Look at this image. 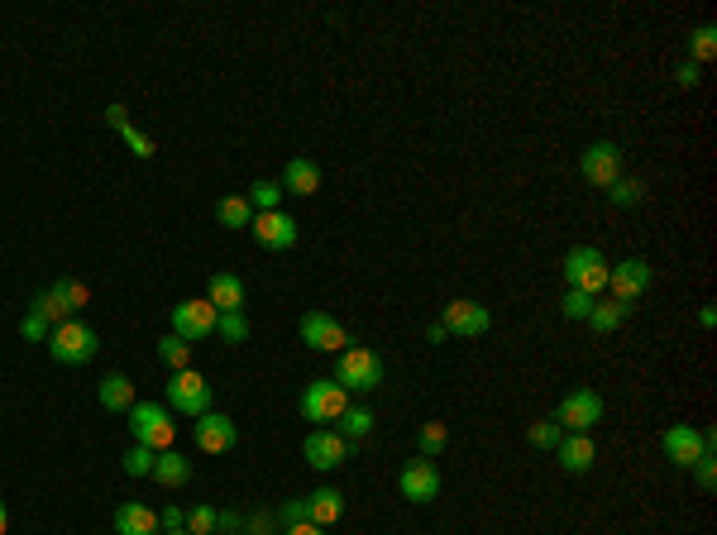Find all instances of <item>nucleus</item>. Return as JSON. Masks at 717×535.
Returning <instances> with one entry per match:
<instances>
[{
	"mask_svg": "<svg viewBox=\"0 0 717 535\" xmlns=\"http://www.w3.org/2000/svg\"><path fill=\"white\" fill-rule=\"evenodd\" d=\"M125 416H130L134 445H144V450H153V454L173 450L177 426H173V411L163 407V402H134V407L125 411Z\"/></svg>",
	"mask_w": 717,
	"mask_h": 535,
	"instance_id": "1",
	"label": "nucleus"
},
{
	"mask_svg": "<svg viewBox=\"0 0 717 535\" xmlns=\"http://www.w3.org/2000/svg\"><path fill=\"white\" fill-rule=\"evenodd\" d=\"M608 273H612V263L603 258V249H593V244H574L565 254V282L574 292H588V297L608 292Z\"/></svg>",
	"mask_w": 717,
	"mask_h": 535,
	"instance_id": "2",
	"label": "nucleus"
},
{
	"mask_svg": "<svg viewBox=\"0 0 717 535\" xmlns=\"http://www.w3.org/2000/svg\"><path fill=\"white\" fill-rule=\"evenodd\" d=\"M163 407L177 411V416H187V421H196V416L211 411V383H206L196 368H182V373H173L168 387H163Z\"/></svg>",
	"mask_w": 717,
	"mask_h": 535,
	"instance_id": "3",
	"label": "nucleus"
},
{
	"mask_svg": "<svg viewBox=\"0 0 717 535\" xmlns=\"http://www.w3.org/2000/svg\"><path fill=\"white\" fill-rule=\"evenodd\" d=\"M335 383L345 387V392H378L383 387V359L373 349L349 344L345 354L335 359Z\"/></svg>",
	"mask_w": 717,
	"mask_h": 535,
	"instance_id": "4",
	"label": "nucleus"
},
{
	"mask_svg": "<svg viewBox=\"0 0 717 535\" xmlns=\"http://www.w3.org/2000/svg\"><path fill=\"white\" fill-rule=\"evenodd\" d=\"M48 354L58 359V364H91L96 354H101V340H96V330L82 321H63L53 325V335H48Z\"/></svg>",
	"mask_w": 717,
	"mask_h": 535,
	"instance_id": "5",
	"label": "nucleus"
},
{
	"mask_svg": "<svg viewBox=\"0 0 717 535\" xmlns=\"http://www.w3.org/2000/svg\"><path fill=\"white\" fill-rule=\"evenodd\" d=\"M603 411H608V407H603V397H598L593 387H574L565 402L555 407V416H550V421L565 430V435H588V430L603 421Z\"/></svg>",
	"mask_w": 717,
	"mask_h": 535,
	"instance_id": "6",
	"label": "nucleus"
},
{
	"mask_svg": "<svg viewBox=\"0 0 717 535\" xmlns=\"http://www.w3.org/2000/svg\"><path fill=\"white\" fill-rule=\"evenodd\" d=\"M660 445H665V459H670L674 469H694L698 459L708 450H717V430H694V426H670L660 435Z\"/></svg>",
	"mask_w": 717,
	"mask_h": 535,
	"instance_id": "7",
	"label": "nucleus"
},
{
	"mask_svg": "<svg viewBox=\"0 0 717 535\" xmlns=\"http://www.w3.org/2000/svg\"><path fill=\"white\" fill-rule=\"evenodd\" d=\"M297 411H302L306 421H316V426H330V421H340L349 411V392L335 378L330 383H306L302 397H297Z\"/></svg>",
	"mask_w": 717,
	"mask_h": 535,
	"instance_id": "8",
	"label": "nucleus"
},
{
	"mask_svg": "<svg viewBox=\"0 0 717 535\" xmlns=\"http://www.w3.org/2000/svg\"><path fill=\"white\" fill-rule=\"evenodd\" d=\"M216 321H220V311L206 297H187L173 306V335L187 344L211 340V335H216Z\"/></svg>",
	"mask_w": 717,
	"mask_h": 535,
	"instance_id": "9",
	"label": "nucleus"
},
{
	"mask_svg": "<svg viewBox=\"0 0 717 535\" xmlns=\"http://www.w3.org/2000/svg\"><path fill=\"white\" fill-rule=\"evenodd\" d=\"M297 230H302L297 215H287V211H254V225H249L254 244L268 249V254H287L297 244Z\"/></svg>",
	"mask_w": 717,
	"mask_h": 535,
	"instance_id": "10",
	"label": "nucleus"
},
{
	"mask_svg": "<svg viewBox=\"0 0 717 535\" xmlns=\"http://www.w3.org/2000/svg\"><path fill=\"white\" fill-rule=\"evenodd\" d=\"M651 263L646 258H622V263H612V273H608V292H612V301H622V306H636V301L651 292Z\"/></svg>",
	"mask_w": 717,
	"mask_h": 535,
	"instance_id": "11",
	"label": "nucleus"
},
{
	"mask_svg": "<svg viewBox=\"0 0 717 535\" xmlns=\"http://www.w3.org/2000/svg\"><path fill=\"white\" fill-rule=\"evenodd\" d=\"M440 325H445L450 335H459V340H474V335H488V330H493V311L474 297H455L440 311Z\"/></svg>",
	"mask_w": 717,
	"mask_h": 535,
	"instance_id": "12",
	"label": "nucleus"
},
{
	"mask_svg": "<svg viewBox=\"0 0 717 535\" xmlns=\"http://www.w3.org/2000/svg\"><path fill=\"white\" fill-rule=\"evenodd\" d=\"M297 335H302L311 349H321V354H345L349 344V330L335 316H326V311H306L302 321H297Z\"/></svg>",
	"mask_w": 717,
	"mask_h": 535,
	"instance_id": "13",
	"label": "nucleus"
},
{
	"mask_svg": "<svg viewBox=\"0 0 717 535\" xmlns=\"http://www.w3.org/2000/svg\"><path fill=\"white\" fill-rule=\"evenodd\" d=\"M579 172H584V182H593V187H603V192H608L612 182L622 177V149H617L612 139L588 144V149L579 153Z\"/></svg>",
	"mask_w": 717,
	"mask_h": 535,
	"instance_id": "14",
	"label": "nucleus"
},
{
	"mask_svg": "<svg viewBox=\"0 0 717 535\" xmlns=\"http://www.w3.org/2000/svg\"><path fill=\"white\" fill-rule=\"evenodd\" d=\"M192 440L201 454H230L239 445V426L230 416H220V411H206V416L192 421Z\"/></svg>",
	"mask_w": 717,
	"mask_h": 535,
	"instance_id": "15",
	"label": "nucleus"
},
{
	"mask_svg": "<svg viewBox=\"0 0 717 535\" xmlns=\"http://www.w3.org/2000/svg\"><path fill=\"white\" fill-rule=\"evenodd\" d=\"M302 454H306V464L311 469H321V473H330V469H340L349 459V440L340 435V430H311L306 435V445H302Z\"/></svg>",
	"mask_w": 717,
	"mask_h": 535,
	"instance_id": "16",
	"label": "nucleus"
},
{
	"mask_svg": "<svg viewBox=\"0 0 717 535\" xmlns=\"http://www.w3.org/2000/svg\"><path fill=\"white\" fill-rule=\"evenodd\" d=\"M397 493L407 497V502H416V507L435 502L440 497V473H435L431 459H412L407 469L397 473Z\"/></svg>",
	"mask_w": 717,
	"mask_h": 535,
	"instance_id": "17",
	"label": "nucleus"
},
{
	"mask_svg": "<svg viewBox=\"0 0 717 535\" xmlns=\"http://www.w3.org/2000/svg\"><path fill=\"white\" fill-rule=\"evenodd\" d=\"M340 516H345V493H340V488H316V493H306V521H311V526L326 531V526H335Z\"/></svg>",
	"mask_w": 717,
	"mask_h": 535,
	"instance_id": "18",
	"label": "nucleus"
},
{
	"mask_svg": "<svg viewBox=\"0 0 717 535\" xmlns=\"http://www.w3.org/2000/svg\"><path fill=\"white\" fill-rule=\"evenodd\" d=\"M115 535H163V526H158L153 507H144V502H120V507H115Z\"/></svg>",
	"mask_w": 717,
	"mask_h": 535,
	"instance_id": "19",
	"label": "nucleus"
},
{
	"mask_svg": "<svg viewBox=\"0 0 717 535\" xmlns=\"http://www.w3.org/2000/svg\"><path fill=\"white\" fill-rule=\"evenodd\" d=\"M153 483H163V488H187L192 483V459L182 450H163V454H153V473H149Z\"/></svg>",
	"mask_w": 717,
	"mask_h": 535,
	"instance_id": "20",
	"label": "nucleus"
},
{
	"mask_svg": "<svg viewBox=\"0 0 717 535\" xmlns=\"http://www.w3.org/2000/svg\"><path fill=\"white\" fill-rule=\"evenodd\" d=\"M555 459H560L565 473H588L593 459H598V445H593L588 435H565V440L555 445Z\"/></svg>",
	"mask_w": 717,
	"mask_h": 535,
	"instance_id": "21",
	"label": "nucleus"
},
{
	"mask_svg": "<svg viewBox=\"0 0 717 535\" xmlns=\"http://www.w3.org/2000/svg\"><path fill=\"white\" fill-rule=\"evenodd\" d=\"M278 187L292 196H316L321 192V168H316L311 158H292L283 168V177H278Z\"/></svg>",
	"mask_w": 717,
	"mask_h": 535,
	"instance_id": "22",
	"label": "nucleus"
},
{
	"mask_svg": "<svg viewBox=\"0 0 717 535\" xmlns=\"http://www.w3.org/2000/svg\"><path fill=\"white\" fill-rule=\"evenodd\" d=\"M206 301L216 306L220 316H230V311H244V282L235 273H216V278L206 282Z\"/></svg>",
	"mask_w": 717,
	"mask_h": 535,
	"instance_id": "23",
	"label": "nucleus"
},
{
	"mask_svg": "<svg viewBox=\"0 0 717 535\" xmlns=\"http://www.w3.org/2000/svg\"><path fill=\"white\" fill-rule=\"evenodd\" d=\"M96 397H101V407H106V411H115V416H120V411L134 407V383L125 378V373H106V378H101V387H96Z\"/></svg>",
	"mask_w": 717,
	"mask_h": 535,
	"instance_id": "24",
	"label": "nucleus"
},
{
	"mask_svg": "<svg viewBox=\"0 0 717 535\" xmlns=\"http://www.w3.org/2000/svg\"><path fill=\"white\" fill-rule=\"evenodd\" d=\"M29 311H39V316H44L48 325L77 321V316H72V306H67V297H63V287H58V282H53L48 292H39V297H34V306H29Z\"/></svg>",
	"mask_w": 717,
	"mask_h": 535,
	"instance_id": "25",
	"label": "nucleus"
},
{
	"mask_svg": "<svg viewBox=\"0 0 717 535\" xmlns=\"http://www.w3.org/2000/svg\"><path fill=\"white\" fill-rule=\"evenodd\" d=\"M631 316V306H622V301H593V311H588V321L584 325H593L598 335H612L617 325Z\"/></svg>",
	"mask_w": 717,
	"mask_h": 535,
	"instance_id": "26",
	"label": "nucleus"
},
{
	"mask_svg": "<svg viewBox=\"0 0 717 535\" xmlns=\"http://www.w3.org/2000/svg\"><path fill=\"white\" fill-rule=\"evenodd\" d=\"M216 220L225 230H249V225H254V206H249L244 196H225L216 206Z\"/></svg>",
	"mask_w": 717,
	"mask_h": 535,
	"instance_id": "27",
	"label": "nucleus"
},
{
	"mask_svg": "<svg viewBox=\"0 0 717 535\" xmlns=\"http://www.w3.org/2000/svg\"><path fill=\"white\" fill-rule=\"evenodd\" d=\"M153 354H158V364H168L173 373H182V368L192 364V344H187V340H177V335H163Z\"/></svg>",
	"mask_w": 717,
	"mask_h": 535,
	"instance_id": "28",
	"label": "nucleus"
},
{
	"mask_svg": "<svg viewBox=\"0 0 717 535\" xmlns=\"http://www.w3.org/2000/svg\"><path fill=\"white\" fill-rule=\"evenodd\" d=\"M445 445H450L445 426H440V421H421V430H416V450H421V459H440Z\"/></svg>",
	"mask_w": 717,
	"mask_h": 535,
	"instance_id": "29",
	"label": "nucleus"
},
{
	"mask_svg": "<svg viewBox=\"0 0 717 535\" xmlns=\"http://www.w3.org/2000/svg\"><path fill=\"white\" fill-rule=\"evenodd\" d=\"M608 201H612V206H622V211H631V206H641V201H646V187H641L636 177H627V172H622V177L608 187Z\"/></svg>",
	"mask_w": 717,
	"mask_h": 535,
	"instance_id": "30",
	"label": "nucleus"
},
{
	"mask_svg": "<svg viewBox=\"0 0 717 535\" xmlns=\"http://www.w3.org/2000/svg\"><path fill=\"white\" fill-rule=\"evenodd\" d=\"M340 435H345L349 445H354V440H364V435H373V411L369 407H349L345 416H340Z\"/></svg>",
	"mask_w": 717,
	"mask_h": 535,
	"instance_id": "31",
	"label": "nucleus"
},
{
	"mask_svg": "<svg viewBox=\"0 0 717 535\" xmlns=\"http://www.w3.org/2000/svg\"><path fill=\"white\" fill-rule=\"evenodd\" d=\"M254 211H278V201H283V187L273 182V177H259L254 187H249V196H244Z\"/></svg>",
	"mask_w": 717,
	"mask_h": 535,
	"instance_id": "32",
	"label": "nucleus"
},
{
	"mask_svg": "<svg viewBox=\"0 0 717 535\" xmlns=\"http://www.w3.org/2000/svg\"><path fill=\"white\" fill-rule=\"evenodd\" d=\"M717 53V29L713 24H698L694 34H689V63H708V58H713Z\"/></svg>",
	"mask_w": 717,
	"mask_h": 535,
	"instance_id": "33",
	"label": "nucleus"
},
{
	"mask_svg": "<svg viewBox=\"0 0 717 535\" xmlns=\"http://www.w3.org/2000/svg\"><path fill=\"white\" fill-rule=\"evenodd\" d=\"M216 335L225 344H244L249 340V321H244V311H230V316H220L216 321Z\"/></svg>",
	"mask_w": 717,
	"mask_h": 535,
	"instance_id": "34",
	"label": "nucleus"
},
{
	"mask_svg": "<svg viewBox=\"0 0 717 535\" xmlns=\"http://www.w3.org/2000/svg\"><path fill=\"white\" fill-rule=\"evenodd\" d=\"M526 440H531V445H536V450H555V445H560V440H565V430L555 426V421H536V426L526 430Z\"/></svg>",
	"mask_w": 717,
	"mask_h": 535,
	"instance_id": "35",
	"label": "nucleus"
},
{
	"mask_svg": "<svg viewBox=\"0 0 717 535\" xmlns=\"http://www.w3.org/2000/svg\"><path fill=\"white\" fill-rule=\"evenodd\" d=\"M593 301H598V297H588V292H574V287H569L565 297H560V311H565L569 321H588V311H593Z\"/></svg>",
	"mask_w": 717,
	"mask_h": 535,
	"instance_id": "36",
	"label": "nucleus"
},
{
	"mask_svg": "<svg viewBox=\"0 0 717 535\" xmlns=\"http://www.w3.org/2000/svg\"><path fill=\"white\" fill-rule=\"evenodd\" d=\"M182 531L187 535H211L216 531V512H211V507H192L187 521H182Z\"/></svg>",
	"mask_w": 717,
	"mask_h": 535,
	"instance_id": "37",
	"label": "nucleus"
},
{
	"mask_svg": "<svg viewBox=\"0 0 717 535\" xmlns=\"http://www.w3.org/2000/svg\"><path fill=\"white\" fill-rule=\"evenodd\" d=\"M20 335H24V340H29V344H44L48 335H53V325H48L44 316H39V311H29V316H24V321H20Z\"/></svg>",
	"mask_w": 717,
	"mask_h": 535,
	"instance_id": "38",
	"label": "nucleus"
},
{
	"mask_svg": "<svg viewBox=\"0 0 717 535\" xmlns=\"http://www.w3.org/2000/svg\"><path fill=\"white\" fill-rule=\"evenodd\" d=\"M125 473H130V478H149V473H153V450L134 445V450L125 454Z\"/></svg>",
	"mask_w": 717,
	"mask_h": 535,
	"instance_id": "39",
	"label": "nucleus"
},
{
	"mask_svg": "<svg viewBox=\"0 0 717 535\" xmlns=\"http://www.w3.org/2000/svg\"><path fill=\"white\" fill-rule=\"evenodd\" d=\"M115 134H120V139H125V149H130L134 158H153V139H149V134H139V129H134V125L115 129Z\"/></svg>",
	"mask_w": 717,
	"mask_h": 535,
	"instance_id": "40",
	"label": "nucleus"
},
{
	"mask_svg": "<svg viewBox=\"0 0 717 535\" xmlns=\"http://www.w3.org/2000/svg\"><path fill=\"white\" fill-rule=\"evenodd\" d=\"M694 478H698V488H703V493H713V488H717V454L713 450L694 464Z\"/></svg>",
	"mask_w": 717,
	"mask_h": 535,
	"instance_id": "41",
	"label": "nucleus"
},
{
	"mask_svg": "<svg viewBox=\"0 0 717 535\" xmlns=\"http://www.w3.org/2000/svg\"><path fill=\"white\" fill-rule=\"evenodd\" d=\"M58 287H63L67 306H72V316H77V311H82V306L91 301V287H87V282H58Z\"/></svg>",
	"mask_w": 717,
	"mask_h": 535,
	"instance_id": "42",
	"label": "nucleus"
},
{
	"mask_svg": "<svg viewBox=\"0 0 717 535\" xmlns=\"http://www.w3.org/2000/svg\"><path fill=\"white\" fill-rule=\"evenodd\" d=\"M278 521H283V526H297V521H306V497H292V502H283Z\"/></svg>",
	"mask_w": 717,
	"mask_h": 535,
	"instance_id": "43",
	"label": "nucleus"
},
{
	"mask_svg": "<svg viewBox=\"0 0 717 535\" xmlns=\"http://www.w3.org/2000/svg\"><path fill=\"white\" fill-rule=\"evenodd\" d=\"M182 521H187V512H182V507H168V512H158V526H163V531H182Z\"/></svg>",
	"mask_w": 717,
	"mask_h": 535,
	"instance_id": "44",
	"label": "nucleus"
},
{
	"mask_svg": "<svg viewBox=\"0 0 717 535\" xmlns=\"http://www.w3.org/2000/svg\"><path fill=\"white\" fill-rule=\"evenodd\" d=\"M674 82H679V86H698L703 77H698V67L689 63V58H684V63H679V72H674Z\"/></svg>",
	"mask_w": 717,
	"mask_h": 535,
	"instance_id": "45",
	"label": "nucleus"
},
{
	"mask_svg": "<svg viewBox=\"0 0 717 535\" xmlns=\"http://www.w3.org/2000/svg\"><path fill=\"white\" fill-rule=\"evenodd\" d=\"M216 531L220 535H235L239 531V516L235 512H216Z\"/></svg>",
	"mask_w": 717,
	"mask_h": 535,
	"instance_id": "46",
	"label": "nucleus"
},
{
	"mask_svg": "<svg viewBox=\"0 0 717 535\" xmlns=\"http://www.w3.org/2000/svg\"><path fill=\"white\" fill-rule=\"evenodd\" d=\"M106 125H110V129H125V125H130V110H125V106H110V110H106Z\"/></svg>",
	"mask_w": 717,
	"mask_h": 535,
	"instance_id": "47",
	"label": "nucleus"
},
{
	"mask_svg": "<svg viewBox=\"0 0 717 535\" xmlns=\"http://www.w3.org/2000/svg\"><path fill=\"white\" fill-rule=\"evenodd\" d=\"M426 340H431V344H445V340H450V330H445L440 321H431V325H426Z\"/></svg>",
	"mask_w": 717,
	"mask_h": 535,
	"instance_id": "48",
	"label": "nucleus"
},
{
	"mask_svg": "<svg viewBox=\"0 0 717 535\" xmlns=\"http://www.w3.org/2000/svg\"><path fill=\"white\" fill-rule=\"evenodd\" d=\"M283 535H326L321 526H311V521H297V526H287Z\"/></svg>",
	"mask_w": 717,
	"mask_h": 535,
	"instance_id": "49",
	"label": "nucleus"
},
{
	"mask_svg": "<svg viewBox=\"0 0 717 535\" xmlns=\"http://www.w3.org/2000/svg\"><path fill=\"white\" fill-rule=\"evenodd\" d=\"M698 325H703V330H713V325H717V311H713V306H703V311H698Z\"/></svg>",
	"mask_w": 717,
	"mask_h": 535,
	"instance_id": "50",
	"label": "nucleus"
},
{
	"mask_svg": "<svg viewBox=\"0 0 717 535\" xmlns=\"http://www.w3.org/2000/svg\"><path fill=\"white\" fill-rule=\"evenodd\" d=\"M5 526H10V512H5V502H0V535H5Z\"/></svg>",
	"mask_w": 717,
	"mask_h": 535,
	"instance_id": "51",
	"label": "nucleus"
},
{
	"mask_svg": "<svg viewBox=\"0 0 717 535\" xmlns=\"http://www.w3.org/2000/svg\"><path fill=\"white\" fill-rule=\"evenodd\" d=\"M163 535H187V531H163Z\"/></svg>",
	"mask_w": 717,
	"mask_h": 535,
	"instance_id": "52",
	"label": "nucleus"
}]
</instances>
